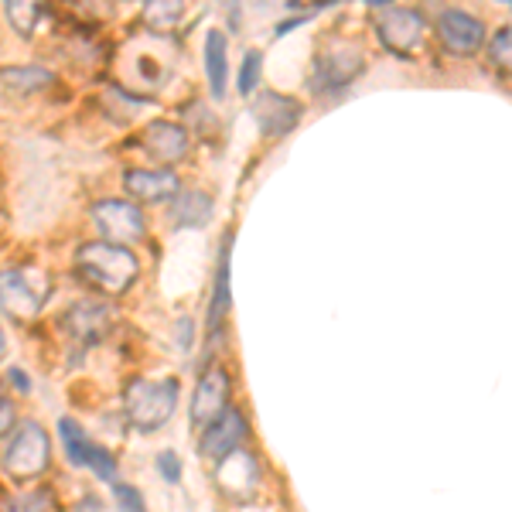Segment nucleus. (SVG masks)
<instances>
[{"mask_svg":"<svg viewBox=\"0 0 512 512\" xmlns=\"http://www.w3.org/2000/svg\"><path fill=\"white\" fill-rule=\"evenodd\" d=\"M76 270L82 280L96 287V291L120 297L130 291V284L140 277V263L130 246L110 243V239H93L76 250Z\"/></svg>","mask_w":512,"mask_h":512,"instance_id":"obj_1","label":"nucleus"},{"mask_svg":"<svg viewBox=\"0 0 512 512\" xmlns=\"http://www.w3.org/2000/svg\"><path fill=\"white\" fill-rule=\"evenodd\" d=\"M178 379H134L123 393V410H127L130 427L140 434H154L175 417L178 410Z\"/></svg>","mask_w":512,"mask_h":512,"instance_id":"obj_2","label":"nucleus"},{"mask_svg":"<svg viewBox=\"0 0 512 512\" xmlns=\"http://www.w3.org/2000/svg\"><path fill=\"white\" fill-rule=\"evenodd\" d=\"M0 465H4V472L14 482H35L52 465V437H48V431L38 420H24V424H18L11 441H7Z\"/></svg>","mask_w":512,"mask_h":512,"instance_id":"obj_3","label":"nucleus"},{"mask_svg":"<svg viewBox=\"0 0 512 512\" xmlns=\"http://www.w3.org/2000/svg\"><path fill=\"white\" fill-rule=\"evenodd\" d=\"M48 301V277L35 267L0 270V311L14 318H35Z\"/></svg>","mask_w":512,"mask_h":512,"instance_id":"obj_4","label":"nucleus"},{"mask_svg":"<svg viewBox=\"0 0 512 512\" xmlns=\"http://www.w3.org/2000/svg\"><path fill=\"white\" fill-rule=\"evenodd\" d=\"M93 222L103 233V239L110 243H137L147 233V219L140 212L137 202H127V198H103V202L93 205Z\"/></svg>","mask_w":512,"mask_h":512,"instance_id":"obj_5","label":"nucleus"},{"mask_svg":"<svg viewBox=\"0 0 512 512\" xmlns=\"http://www.w3.org/2000/svg\"><path fill=\"white\" fill-rule=\"evenodd\" d=\"M376 35L390 52L414 55L424 41V18L414 7H383V14L376 18Z\"/></svg>","mask_w":512,"mask_h":512,"instance_id":"obj_6","label":"nucleus"},{"mask_svg":"<svg viewBox=\"0 0 512 512\" xmlns=\"http://www.w3.org/2000/svg\"><path fill=\"white\" fill-rule=\"evenodd\" d=\"M250 437V424H246V414L239 407H226L222 414L212 420V424L202 427V437H198V451L212 461H222L226 454L239 451Z\"/></svg>","mask_w":512,"mask_h":512,"instance_id":"obj_7","label":"nucleus"},{"mask_svg":"<svg viewBox=\"0 0 512 512\" xmlns=\"http://www.w3.org/2000/svg\"><path fill=\"white\" fill-rule=\"evenodd\" d=\"M229 393H233V379H229L226 366H209L202 376H198L195 383V393H192V410H188V417H192L195 427H205L212 424L222 410L229 407Z\"/></svg>","mask_w":512,"mask_h":512,"instance_id":"obj_8","label":"nucleus"},{"mask_svg":"<svg viewBox=\"0 0 512 512\" xmlns=\"http://www.w3.org/2000/svg\"><path fill=\"white\" fill-rule=\"evenodd\" d=\"M123 188L137 205H161L181 192V181L168 168H130L123 175Z\"/></svg>","mask_w":512,"mask_h":512,"instance_id":"obj_9","label":"nucleus"},{"mask_svg":"<svg viewBox=\"0 0 512 512\" xmlns=\"http://www.w3.org/2000/svg\"><path fill=\"white\" fill-rule=\"evenodd\" d=\"M140 147L151 161H158L161 168H171V164L188 158V134L178 127V123L168 120H154L144 127L140 134Z\"/></svg>","mask_w":512,"mask_h":512,"instance_id":"obj_10","label":"nucleus"},{"mask_svg":"<svg viewBox=\"0 0 512 512\" xmlns=\"http://www.w3.org/2000/svg\"><path fill=\"white\" fill-rule=\"evenodd\" d=\"M437 35L451 55H475L485 45V24L465 11H444L437 18Z\"/></svg>","mask_w":512,"mask_h":512,"instance_id":"obj_11","label":"nucleus"},{"mask_svg":"<svg viewBox=\"0 0 512 512\" xmlns=\"http://www.w3.org/2000/svg\"><path fill=\"white\" fill-rule=\"evenodd\" d=\"M253 120L267 137H284L301 120V103L284 93H260L253 99Z\"/></svg>","mask_w":512,"mask_h":512,"instance_id":"obj_12","label":"nucleus"},{"mask_svg":"<svg viewBox=\"0 0 512 512\" xmlns=\"http://www.w3.org/2000/svg\"><path fill=\"white\" fill-rule=\"evenodd\" d=\"M110 308L99 301H79L69 308V315H65V328H69V335L76 338L79 345H96L99 338L110 332Z\"/></svg>","mask_w":512,"mask_h":512,"instance_id":"obj_13","label":"nucleus"},{"mask_svg":"<svg viewBox=\"0 0 512 512\" xmlns=\"http://www.w3.org/2000/svg\"><path fill=\"white\" fill-rule=\"evenodd\" d=\"M229 267H233V233L222 236L216 277H212V301H209V328L212 332L226 321L229 304H233V291H229Z\"/></svg>","mask_w":512,"mask_h":512,"instance_id":"obj_14","label":"nucleus"},{"mask_svg":"<svg viewBox=\"0 0 512 512\" xmlns=\"http://www.w3.org/2000/svg\"><path fill=\"white\" fill-rule=\"evenodd\" d=\"M65 454H69V461L76 468H89L99 482H117V458H113L110 448H103V444H93L89 437H79V441L72 444H62Z\"/></svg>","mask_w":512,"mask_h":512,"instance_id":"obj_15","label":"nucleus"},{"mask_svg":"<svg viewBox=\"0 0 512 512\" xmlns=\"http://www.w3.org/2000/svg\"><path fill=\"white\" fill-rule=\"evenodd\" d=\"M205 79H209V93L212 99L226 96V82H229V45L222 31H209L205 35Z\"/></svg>","mask_w":512,"mask_h":512,"instance_id":"obj_16","label":"nucleus"},{"mask_svg":"<svg viewBox=\"0 0 512 512\" xmlns=\"http://www.w3.org/2000/svg\"><path fill=\"white\" fill-rule=\"evenodd\" d=\"M209 219H212V195L202 192V188L178 192L175 202H171V222L178 229H202Z\"/></svg>","mask_w":512,"mask_h":512,"instance_id":"obj_17","label":"nucleus"},{"mask_svg":"<svg viewBox=\"0 0 512 512\" xmlns=\"http://www.w3.org/2000/svg\"><path fill=\"white\" fill-rule=\"evenodd\" d=\"M362 72V59L352 52H328V59L318 65L315 72V86L318 89H328V93H335V89H345L349 82Z\"/></svg>","mask_w":512,"mask_h":512,"instance_id":"obj_18","label":"nucleus"},{"mask_svg":"<svg viewBox=\"0 0 512 512\" xmlns=\"http://www.w3.org/2000/svg\"><path fill=\"white\" fill-rule=\"evenodd\" d=\"M0 86L11 96H31L55 86V72L41 69V65H7V69H0Z\"/></svg>","mask_w":512,"mask_h":512,"instance_id":"obj_19","label":"nucleus"},{"mask_svg":"<svg viewBox=\"0 0 512 512\" xmlns=\"http://www.w3.org/2000/svg\"><path fill=\"white\" fill-rule=\"evenodd\" d=\"M144 24L151 31H175L178 21L185 18V0H144Z\"/></svg>","mask_w":512,"mask_h":512,"instance_id":"obj_20","label":"nucleus"},{"mask_svg":"<svg viewBox=\"0 0 512 512\" xmlns=\"http://www.w3.org/2000/svg\"><path fill=\"white\" fill-rule=\"evenodd\" d=\"M0 4H4V14H7V21H11V28L18 31L21 38H28L31 31L38 28L41 4H45V0H0Z\"/></svg>","mask_w":512,"mask_h":512,"instance_id":"obj_21","label":"nucleus"},{"mask_svg":"<svg viewBox=\"0 0 512 512\" xmlns=\"http://www.w3.org/2000/svg\"><path fill=\"white\" fill-rule=\"evenodd\" d=\"M55 509V489L48 485H35L7 499V512H52Z\"/></svg>","mask_w":512,"mask_h":512,"instance_id":"obj_22","label":"nucleus"},{"mask_svg":"<svg viewBox=\"0 0 512 512\" xmlns=\"http://www.w3.org/2000/svg\"><path fill=\"white\" fill-rule=\"evenodd\" d=\"M260 69H263V55L250 48V52L243 55V65H239V93L250 96L256 86H260Z\"/></svg>","mask_w":512,"mask_h":512,"instance_id":"obj_23","label":"nucleus"},{"mask_svg":"<svg viewBox=\"0 0 512 512\" xmlns=\"http://www.w3.org/2000/svg\"><path fill=\"white\" fill-rule=\"evenodd\" d=\"M489 55L502 72H512V24L499 28L489 41Z\"/></svg>","mask_w":512,"mask_h":512,"instance_id":"obj_24","label":"nucleus"},{"mask_svg":"<svg viewBox=\"0 0 512 512\" xmlns=\"http://www.w3.org/2000/svg\"><path fill=\"white\" fill-rule=\"evenodd\" d=\"M113 502L120 506V512H147L144 492H140L137 485H127V482H113Z\"/></svg>","mask_w":512,"mask_h":512,"instance_id":"obj_25","label":"nucleus"},{"mask_svg":"<svg viewBox=\"0 0 512 512\" xmlns=\"http://www.w3.org/2000/svg\"><path fill=\"white\" fill-rule=\"evenodd\" d=\"M158 472H161V478L168 485H178L181 482V458L175 451H161L158 454Z\"/></svg>","mask_w":512,"mask_h":512,"instance_id":"obj_26","label":"nucleus"},{"mask_svg":"<svg viewBox=\"0 0 512 512\" xmlns=\"http://www.w3.org/2000/svg\"><path fill=\"white\" fill-rule=\"evenodd\" d=\"M14 427H18V410H14V403L7 396H0V437L11 434Z\"/></svg>","mask_w":512,"mask_h":512,"instance_id":"obj_27","label":"nucleus"},{"mask_svg":"<svg viewBox=\"0 0 512 512\" xmlns=\"http://www.w3.org/2000/svg\"><path fill=\"white\" fill-rule=\"evenodd\" d=\"M178 332H181V338H178V345H181V349H192V342H195V325H192V321H188V318H181L178 321Z\"/></svg>","mask_w":512,"mask_h":512,"instance_id":"obj_28","label":"nucleus"},{"mask_svg":"<svg viewBox=\"0 0 512 512\" xmlns=\"http://www.w3.org/2000/svg\"><path fill=\"white\" fill-rule=\"evenodd\" d=\"M11 383L18 386L21 393H31V379L21 373V369H11Z\"/></svg>","mask_w":512,"mask_h":512,"instance_id":"obj_29","label":"nucleus"},{"mask_svg":"<svg viewBox=\"0 0 512 512\" xmlns=\"http://www.w3.org/2000/svg\"><path fill=\"white\" fill-rule=\"evenodd\" d=\"M369 7H379V11H383V7H390V4H396V0H366Z\"/></svg>","mask_w":512,"mask_h":512,"instance_id":"obj_30","label":"nucleus"},{"mask_svg":"<svg viewBox=\"0 0 512 512\" xmlns=\"http://www.w3.org/2000/svg\"><path fill=\"white\" fill-rule=\"evenodd\" d=\"M4 345H7V342H4V328H0V352H4Z\"/></svg>","mask_w":512,"mask_h":512,"instance_id":"obj_31","label":"nucleus"}]
</instances>
